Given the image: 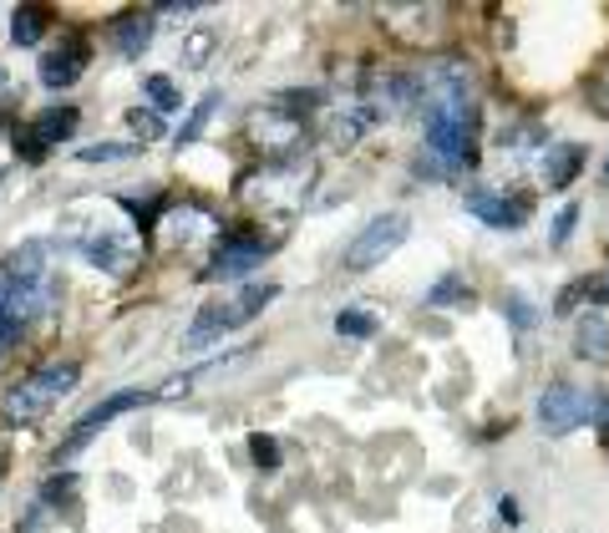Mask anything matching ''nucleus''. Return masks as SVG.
<instances>
[{
  "instance_id": "25",
  "label": "nucleus",
  "mask_w": 609,
  "mask_h": 533,
  "mask_svg": "<svg viewBox=\"0 0 609 533\" xmlns=\"http://www.w3.org/2000/svg\"><path fill=\"white\" fill-rule=\"evenodd\" d=\"M503 315H508V326L513 330H534L538 326L534 300H523V295H503Z\"/></svg>"
},
{
  "instance_id": "23",
  "label": "nucleus",
  "mask_w": 609,
  "mask_h": 533,
  "mask_svg": "<svg viewBox=\"0 0 609 533\" xmlns=\"http://www.w3.org/2000/svg\"><path fill=\"white\" fill-rule=\"evenodd\" d=\"M76 158L82 163H122V158H137V143H87Z\"/></svg>"
},
{
  "instance_id": "14",
  "label": "nucleus",
  "mask_w": 609,
  "mask_h": 533,
  "mask_svg": "<svg viewBox=\"0 0 609 533\" xmlns=\"http://www.w3.org/2000/svg\"><path fill=\"white\" fill-rule=\"evenodd\" d=\"M82 254H87V259L102 269V275H122V269L133 265V250H118V239H107V234L82 239Z\"/></svg>"
},
{
  "instance_id": "20",
  "label": "nucleus",
  "mask_w": 609,
  "mask_h": 533,
  "mask_svg": "<svg viewBox=\"0 0 609 533\" xmlns=\"http://www.w3.org/2000/svg\"><path fill=\"white\" fill-rule=\"evenodd\" d=\"M219 102H223L219 92H204V97H198V107H194V112H188V122H183V128H179V137H173V143H179V148H183V143H194V137L208 128V118L219 112Z\"/></svg>"
},
{
  "instance_id": "3",
  "label": "nucleus",
  "mask_w": 609,
  "mask_h": 533,
  "mask_svg": "<svg viewBox=\"0 0 609 533\" xmlns=\"http://www.w3.org/2000/svg\"><path fill=\"white\" fill-rule=\"evenodd\" d=\"M584 422H595V401H589V391H580L574 381L544 386V397H538V427L549 432V437H564V432L584 427Z\"/></svg>"
},
{
  "instance_id": "19",
  "label": "nucleus",
  "mask_w": 609,
  "mask_h": 533,
  "mask_svg": "<svg viewBox=\"0 0 609 533\" xmlns=\"http://www.w3.org/2000/svg\"><path fill=\"white\" fill-rule=\"evenodd\" d=\"M427 305L431 311H442V305H473V290H467V280H458V275H442V280L427 290Z\"/></svg>"
},
{
  "instance_id": "1",
  "label": "nucleus",
  "mask_w": 609,
  "mask_h": 533,
  "mask_svg": "<svg viewBox=\"0 0 609 533\" xmlns=\"http://www.w3.org/2000/svg\"><path fill=\"white\" fill-rule=\"evenodd\" d=\"M76 381H82V366L76 361H46V366H36L31 376H21L5 391V407L0 412H5V422H41Z\"/></svg>"
},
{
  "instance_id": "27",
  "label": "nucleus",
  "mask_w": 609,
  "mask_h": 533,
  "mask_svg": "<svg viewBox=\"0 0 609 533\" xmlns=\"http://www.w3.org/2000/svg\"><path fill=\"white\" fill-rule=\"evenodd\" d=\"M254 462H259V468H275V462H280V447L269 443V437H254Z\"/></svg>"
},
{
  "instance_id": "26",
  "label": "nucleus",
  "mask_w": 609,
  "mask_h": 533,
  "mask_svg": "<svg viewBox=\"0 0 609 533\" xmlns=\"http://www.w3.org/2000/svg\"><path fill=\"white\" fill-rule=\"evenodd\" d=\"M574 223H580V204H564V208H559V219H553V229H549V239H553V244H569Z\"/></svg>"
},
{
  "instance_id": "13",
  "label": "nucleus",
  "mask_w": 609,
  "mask_h": 533,
  "mask_svg": "<svg viewBox=\"0 0 609 533\" xmlns=\"http://www.w3.org/2000/svg\"><path fill=\"white\" fill-rule=\"evenodd\" d=\"M300 118H280V112H259V122H254V137L265 143V148H295L300 143Z\"/></svg>"
},
{
  "instance_id": "12",
  "label": "nucleus",
  "mask_w": 609,
  "mask_h": 533,
  "mask_svg": "<svg viewBox=\"0 0 609 533\" xmlns=\"http://www.w3.org/2000/svg\"><path fill=\"white\" fill-rule=\"evenodd\" d=\"M112 46H118L122 57H143L153 46V15H122L118 26H112Z\"/></svg>"
},
{
  "instance_id": "11",
  "label": "nucleus",
  "mask_w": 609,
  "mask_h": 533,
  "mask_svg": "<svg viewBox=\"0 0 609 533\" xmlns=\"http://www.w3.org/2000/svg\"><path fill=\"white\" fill-rule=\"evenodd\" d=\"M376 122H381V107H345V112H336V118H330V143H336V148H351V143H356V137H366L376 128Z\"/></svg>"
},
{
  "instance_id": "10",
  "label": "nucleus",
  "mask_w": 609,
  "mask_h": 533,
  "mask_svg": "<svg viewBox=\"0 0 609 533\" xmlns=\"http://www.w3.org/2000/svg\"><path fill=\"white\" fill-rule=\"evenodd\" d=\"M580 168H584V148H580V143H553V148H544L538 173H544V183H549V189H569Z\"/></svg>"
},
{
  "instance_id": "29",
  "label": "nucleus",
  "mask_w": 609,
  "mask_h": 533,
  "mask_svg": "<svg viewBox=\"0 0 609 533\" xmlns=\"http://www.w3.org/2000/svg\"><path fill=\"white\" fill-rule=\"evenodd\" d=\"M595 422H599V432H605V437H609V391L595 401Z\"/></svg>"
},
{
  "instance_id": "30",
  "label": "nucleus",
  "mask_w": 609,
  "mask_h": 533,
  "mask_svg": "<svg viewBox=\"0 0 609 533\" xmlns=\"http://www.w3.org/2000/svg\"><path fill=\"white\" fill-rule=\"evenodd\" d=\"M498 513H503V523H508V529L519 523V504H508V498H503V504H498Z\"/></svg>"
},
{
  "instance_id": "7",
  "label": "nucleus",
  "mask_w": 609,
  "mask_h": 533,
  "mask_svg": "<svg viewBox=\"0 0 609 533\" xmlns=\"http://www.w3.org/2000/svg\"><path fill=\"white\" fill-rule=\"evenodd\" d=\"M87 41L82 36H61V46H51V51H41V82L51 92L72 87V82H82V72H87Z\"/></svg>"
},
{
  "instance_id": "18",
  "label": "nucleus",
  "mask_w": 609,
  "mask_h": 533,
  "mask_svg": "<svg viewBox=\"0 0 609 533\" xmlns=\"http://www.w3.org/2000/svg\"><path fill=\"white\" fill-rule=\"evenodd\" d=\"M280 295V284H269V280H249L244 290L234 295V311H239V320H254V315L265 311L269 300Z\"/></svg>"
},
{
  "instance_id": "8",
  "label": "nucleus",
  "mask_w": 609,
  "mask_h": 533,
  "mask_svg": "<svg viewBox=\"0 0 609 533\" xmlns=\"http://www.w3.org/2000/svg\"><path fill=\"white\" fill-rule=\"evenodd\" d=\"M275 244L265 239H223V250L214 254V265L204 269V280H234V275H254V269L265 265V254Z\"/></svg>"
},
{
  "instance_id": "21",
  "label": "nucleus",
  "mask_w": 609,
  "mask_h": 533,
  "mask_svg": "<svg viewBox=\"0 0 609 533\" xmlns=\"http://www.w3.org/2000/svg\"><path fill=\"white\" fill-rule=\"evenodd\" d=\"M127 128H133V137H143V148H148V143H158V137L168 133V122H163V112H158V107H133V112H127Z\"/></svg>"
},
{
  "instance_id": "5",
  "label": "nucleus",
  "mask_w": 609,
  "mask_h": 533,
  "mask_svg": "<svg viewBox=\"0 0 609 533\" xmlns=\"http://www.w3.org/2000/svg\"><path fill=\"white\" fill-rule=\"evenodd\" d=\"M467 214L483 219L488 229H523L528 223V198L523 193H498V189H467Z\"/></svg>"
},
{
  "instance_id": "17",
  "label": "nucleus",
  "mask_w": 609,
  "mask_h": 533,
  "mask_svg": "<svg viewBox=\"0 0 609 533\" xmlns=\"http://www.w3.org/2000/svg\"><path fill=\"white\" fill-rule=\"evenodd\" d=\"M574 351L580 355H609V326H605V315L599 311H589V315H580V336H574Z\"/></svg>"
},
{
  "instance_id": "32",
  "label": "nucleus",
  "mask_w": 609,
  "mask_h": 533,
  "mask_svg": "<svg viewBox=\"0 0 609 533\" xmlns=\"http://www.w3.org/2000/svg\"><path fill=\"white\" fill-rule=\"evenodd\" d=\"M0 468H5V447H0Z\"/></svg>"
},
{
  "instance_id": "2",
  "label": "nucleus",
  "mask_w": 609,
  "mask_h": 533,
  "mask_svg": "<svg viewBox=\"0 0 609 533\" xmlns=\"http://www.w3.org/2000/svg\"><path fill=\"white\" fill-rule=\"evenodd\" d=\"M406 234H412V214H402V208H391V214H376L366 229H361L351 244H345V269L351 275H361V269H376L387 254H397L406 244Z\"/></svg>"
},
{
  "instance_id": "22",
  "label": "nucleus",
  "mask_w": 609,
  "mask_h": 533,
  "mask_svg": "<svg viewBox=\"0 0 609 533\" xmlns=\"http://www.w3.org/2000/svg\"><path fill=\"white\" fill-rule=\"evenodd\" d=\"M336 336H351V341H372L376 336V315L361 311V305H351V311L336 315Z\"/></svg>"
},
{
  "instance_id": "15",
  "label": "nucleus",
  "mask_w": 609,
  "mask_h": 533,
  "mask_svg": "<svg viewBox=\"0 0 609 533\" xmlns=\"http://www.w3.org/2000/svg\"><path fill=\"white\" fill-rule=\"evenodd\" d=\"M46 26H51V15H46L41 5H15V15H11V41L15 46H36L46 36Z\"/></svg>"
},
{
  "instance_id": "28",
  "label": "nucleus",
  "mask_w": 609,
  "mask_h": 533,
  "mask_svg": "<svg viewBox=\"0 0 609 533\" xmlns=\"http://www.w3.org/2000/svg\"><path fill=\"white\" fill-rule=\"evenodd\" d=\"M72 483H76L72 473H61V477H51V488H46V498H51V504H61V498H72Z\"/></svg>"
},
{
  "instance_id": "6",
  "label": "nucleus",
  "mask_w": 609,
  "mask_h": 533,
  "mask_svg": "<svg viewBox=\"0 0 609 533\" xmlns=\"http://www.w3.org/2000/svg\"><path fill=\"white\" fill-rule=\"evenodd\" d=\"M143 401H148L143 391H118V397H107L102 407H92L87 416H76V427L66 432V443H61L57 458H72V452H82V447L92 443V432H102L107 422H118L122 412H133V407H143Z\"/></svg>"
},
{
  "instance_id": "4",
  "label": "nucleus",
  "mask_w": 609,
  "mask_h": 533,
  "mask_svg": "<svg viewBox=\"0 0 609 533\" xmlns=\"http://www.w3.org/2000/svg\"><path fill=\"white\" fill-rule=\"evenodd\" d=\"M76 122H82V112H76V107H46V112H36V118L15 133V148H21V158H26V163H41L57 143H66V137L76 133Z\"/></svg>"
},
{
  "instance_id": "16",
  "label": "nucleus",
  "mask_w": 609,
  "mask_h": 533,
  "mask_svg": "<svg viewBox=\"0 0 609 533\" xmlns=\"http://www.w3.org/2000/svg\"><path fill=\"white\" fill-rule=\"evenodd\" d=\"M219 26H194L188 31V36H183V66H188V72H198V66H208V57H214V51H219Z\"/></svg>"
},
{
  "instance_id": "33",
  "label": "nucleus",
  "mask_w": 609,
  "mask_h": 533,
  "mask_svg": "<svg viewBox=\"0 0 609 533\" xmlns=\"http://www.w3.org/2000/svg\"><path fill=\"white\" fill-rule=\"evenodd\" d=\"M605 178H609V163H605Z\"/></svg>"
},
{
  "instance_id": "9",
  "label": "nucleus",
  "mask_w": 609,
  "mask_h": 533,
  "mask_svg": "<svg viewBox=\"0 0 609 533\" xmlns=\"http://www.w3.org/2000/svg\"><path fill=\"white\" fill-rule=\"evenodd\" d=\"M234 326H244V320H239V311H234V300H208L204 311L194 315V326L183 330V351H198V346L219 341L223 330H234Z\"/></svg>"
},
{
  "instance_id": "31",
  "label": "nucleus",
  "mask_w": 609,
  "mask_h": 533,
  "mask_svg": "<svg viewBox=\"0 0 609 533\" xmlns=\"http://www.w3.org/2000/svg\"><path fill=\"white\" fill-rule=\"evenodd\" d=\"M0 87H5V66H0Z\"/></svg>"
},
{
  "instance_id": "24",
  "label": "nucleus",
  "mask_w": 609,
  "mask_h": 533,
  "mask_svg": "<svg viewBox=\"0 0 609 533\" xmlns=\"http://www.w3.org/2000/svg\"><path fill=\"white\" fill-rule=\"evenodd\" d=\"M143 92H148V102L158 107V112H173V107L183 102V97H179V87H173L168 76H143Z\"/></svg>"
}]
</instances>
